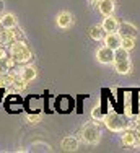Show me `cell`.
I'll use <instances>...</instances> for the list:
<instances>
[{"label":"cell","instance_id":"1","mask_svg":"<svg viewBox=\"0 0 140 153\" xmlns=\"http://www.w3.org/2000/svg\"><path fill=\"white\" fill-rule=\"evenodd\" d=\"M8 56H12L15 60H16L18 65L23 64H29L33 60V52L28 47V44L25 42V39H20V41H13L8 47Z\"/></svg>","mask_w":140,"mask_h":153},{"label":"cell","instance_id":"2","mask_svg":"<svg viewBox=\"0 0 140 153\" xmlns=\"http://www.w3.org/2000/svg\"><path fill=\"white\" fill-rule=\"evenodd\" d=\"M112 65H114L116 74H119V75H129L132 72V62L129 59V51L122 49V47H117V49L114 51Z\"/></svg>","mask_w":140,"mask_h":153},{"label":"cell","instance_id":"3","mask_svg":"<svg viewBox=\"0 0 140 153\" xmlns=\"http://www.w3.org/2000/svg\"><path fill=\"white\" fill-rule=\"evenodd\" d=\"M82 140L88 145H96L101 140V129H99L98 122H85L80 130Z\"/></svg>","mask_w":140,"mask_h":153},{"label":"cell","instance_id":"4","mask_svg":"<svg viewBox=\"0 0 140 153\" xmlns=\"http://www.w3.org/2000/svg\"><path fill=\"white\" fill-rule=\"evenodd\" d=\"M103 122H104L106 129L111 130V132H122L124 129H127L129 122L124 116L117 114V112H108L103 117Z\"/></svg>","mask_w":140,"mask_h":153},{"label":"cell","instance_id":"5","mask_svg":"<svg viewBox=\"0 0 140 153\" xmlns=\"http://www.w3.org/2000/svg\"><path fill=\"white\" fill-rule=\"evenodd\" d=\"M117 33L121 34V38H137V36H139L137 26L132 25L130 21H119Z\"/></svg>","mask_w":140,"mask_h":153},{"label":"cell","instance_id":"6","mask_svg":"<svg viewBox=\"0 0 140 153\" xmlns=\"http://www.w3.org/2000/svg\"><path fill=\"white\" fill-rule=\"evenodd\" d=\"M96 60L103 65H109L114 60V51L108 46H101L96 49Z\"/></svg>","mask_w":140,"mask_h":153},{"label":"cell","instance_id":"7","mask_svg":"<svg viewBox=\"0 0 140 153\" xmlns=\"http://www.w3.org/2000/svg\"><path fill=\"white\" fill-rule=\"evenodd\" d=\"M121 41H122V38H121V34L117 31L104 33V36H103V42H104V46L111 47L112 51H116L117 47H121Z\"/></svg>","mask_w":140,"mask_h":153},{"label":"cell","instance_id":"8","mask_svg":"<svg viewBox=\"0 0 140 153\" xmlns=\"http://www.w3.org/2000/svg\"><path fill=\"white\" fill-rule=\"evenodd\" d=\"M73 15L69 12H60L59 15L56 16V25L60 30H69V28L73 26Z\"/></svg>","mask_w":140,"mask_h":153},{"label":"cell","instance_id":"9","mask_svg":"<svg viewBox=\"0 0 140 153\" xmlns=\"http://www.w3.org/2000/svg\"><path fill=\"white\" fill-rule=\"evenodd\" d=\"M20 76L25 82L29 83L38 76V70H36V67L31 64H23V65H20Z\"/></svg>","mask_w":140,"mask_h":153},{"label":"cell","instance_id":"10","mask_svg":"<svg viewBox=\"0 0 140 153\" xmlns=\"http://www.w3.org/2000/svg\"><path fill=\"white\" fill-rule=\"evenodd\" d=\"M99 13H101L103 16H109V15H114V0H98L96 3Z\"/></svg>","mask_w":140,"mask_h":153},{"label":"cell","instance_id":"11","mask_svg":"<svg viewBox=\"0 0 140 153\" xmlns=\"http://www.w3.org/2000/svg\"><path fill=\"white\" fill-rule=\"evenodd\" d=\"M62 150L64 152H77L78 150V138L73 137V135H67L62 138V143H60Z\"/></svg>","mask_w":140,"mask_h":153},{"label":"cell","instance_id":"12","mask_svg":"<svg viewBox=\"0 0 140 153\" xmlns=\"http://www.w3.org/2000/svg\"><path fill=\"white\" fill-rule=\"evenodd\" d=\"M122 135H121V142H122L124 147H135L137 145V138H135V134H134V129H124Z\"/></svg>","mask_w":140,"mask_h":153},{"label":"cell","instance_id":"13","mask_svg":"<svg viewBox=\"0 0 140 153\" xmlns=\"http://www.w3.org/2000/svg\"><path fill=\"white\" fill-rule=\"evenodd\" d=\"M117 26H119V20L114 18V15H109V16H104L101 23V28L104 33H112V31H117Z\"/></svg>","mask_w":140,"mask_h":153},{"label":"cell","instance_id":"14","mask_svg":"<svg viewBox=\"0 0 140 153\" xmlns=\"http://www.w3.org/2000/svg\"><path fill=\"white\" fill-rule=\"evenodd\" d=\"M0 26L2 28H15L18 26V20L13 13H0Z\"/></svg>","mask_w":140,"mask_h":153},{"label":"cell","instance_id":"15","mask_svg":"<svg viewBox=\"0 0 140 153\" xmlns=\"http://www.w3.org/2000/svg\"><path fill=\"white\" fill-rule=\"evenodd\" d=\"M88 36H90L93 41H103V36H104V31H103L101 25H95L88 30Z\"/></svg>","mask_w":140,"mask_h":153},{"label":"cell","instance_id":"16","mask_svg":"<svg viewBox=\"0 0 140 153\" xmlns=\"http://www.w3.org/2000/svg\"><path fill=\"white\" fill-rule=\"evenodd\" d=\"M137 44V38H122V41H121V47L126 51H132Z\"/></svg>","mask_w":140,"mask_h":153},{"label":"cell","instance_id":"17","mask_svg":"<svg viewBox=\"0 0 140 153\" xmlns=\"http://www.w3.org/2000/svg\"><path fill=\"white\" fill-rule=\"evenodd\" d=\"M91 117H93V121L95 122H101L103 121V117H104V112H103V109H101V106H95L93 108V111H91Z\"/></svg>","mask_w":140,"mask_h":153},{"label":"cell","instance_id":"18","mask_svg":"<svg viewBox=\"0 0 140 153\" xmlns=\"http://www.w3.org/2000/svg\"><path fill=\"white\" fill-rule=\"evenodd\" d=\"M26 121H28V124H31V126H38L39 122H41V114H29L26 116Z\"/></svg>","mask_w":140,"mask_h":153},{"label":"cell","instance_id":"19","mask_svg":"<svg viewBox=\"0 0 140 153\" xmlns=\"http://www.w3.org/2000/svg\"><path fill=\"white\" fill-rule=\"evenodd\" d=\"M5 65H7V68H8V70H12V68H15L18 64H16V60H15L12 56H7V59H5Z\"/></svg>","mask_w":140,"mask_h":153},{"label":"cell","instance_id":"20","mask_svg":"<svg viewBox=\"0 0 140 153\" xmlns=\"http://www.w3.org/2000/svg\"><path fill=\"white\" fill-rule=\"evenodd\" d=\"M135 127H140V114H139V116H137V117H135L132 122H129L127 129H135Z\"/></svg>","mask_w":140,"mask_h":153},{"label":"cell","instance_id":"21","mask_svg":"<svg viewBox=\"0 0 140 153\" xmlns=\"http://www.w3.org/2000/svg\"><path fill=\"white\" fill-rule=\"evenodd\" d=\"M7 56H8V49L5 46H0V60L7 59Z\"/></svg>","mask_w":140,"mask_h":153},{"label":"cell","instance_id":"22","mask_svg":"<svg viewBox=\"0 0 140 153\" xmlns=\"http://www.w3.org/2000/svg\"><path fill=\"white\" fill-rule=\"evenodd\" d=\"M7 74H8V68H7L5 59H3V60H0V75H7Z\"/></svg>","mask_w":140,"mask_h":153},{"label":"cell","instance_id":"23","mask_svg":"<svg viewBox=\"0 0 140 153\" xmlns=\"http://www.w3.org/2000/svg\"><path fill=\"white\" fill-rule=\"evenodd\" d=\"M134 134H135V138H137V143H140V127H135Z\"/></svg>","mask_w":140,"mask_h":153},{"label":"cell","instance_id":"24","mask_svg":"<svg viewBox=\"0 0 140 153\" xmlns=\"http://www.w3.org/2000/svg\"><path fill=\"white\" fill-rule=\"evenodd\" d=\"M90 2L93 3V5H96V3H98V0H90Z\"/></svg>","mask_w":140,"mask_h":153}]
</instances>
